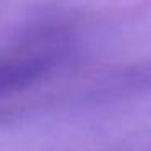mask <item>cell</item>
I'll return each instance as SVG.
<instances>
[{"mask_svg": "<svg viewBox=\"0 0 151 151\" xmlns=\"http://www.w3.org/2000/svg\"><path fill=\"white\" fill-rule=\"evenodd\" d=\"M57 50H23L0 55V98L28 89L49 73L57 62Z\"/></svg>", "mask_w": 151, "mask_h": 151, "instance_id": "1", "label": "cell"}]
</instances>
